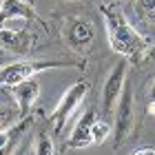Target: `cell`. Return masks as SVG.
Instances as JSON below:
<instances>
[{
  "label": "cell",
  "instance_id": "8fae6325",
  "mask_svg": "<svg viewBox=\"0 0 155 155\" xmlns=\"http://www.w3.org/2000/svg\"><path fill=\"white\" fill-rule=\"evenodd\" d=\"M95 120H97V111L95 109L84 111L82 117L78 120V124L73 126L71 135H69L67 149H87L89 144H93V140H91V129H93Z\"/></svg>",
  "mask_w": 155,
  "mask_h": 155
},
{
  "label": "cell",
  "instance_id": "4fadbf2b",
  "mask_svg": "<svg viewBox=\"0 0 155 155\" xmlns=\"http://www.w3.org/2000/svg\"><path fill=\"white\" fill-rule=\"evenodd\" d=\"M111 131H113V124H111L109 120H104V117H97L93 122V129H91V140H93V144H102L104 140L111 135Z\"/></svg>",
  "mask_w": 155,
  "mask_h": 155
},
{
  "label": "cell",
  "instance_id": "3957f363",
  "mask_svg": "<svg viewBox=\"0 0 155 155\" xmlns=\"http://www.w3.org/2000/svg\"><path fill=\"white\" fill-rule=\"evenodd\" d=\"M87 93H89V84L84 82V80L71 84V87L62 93V97L58 100V104L53 107V113L49 115V126H51V131H53L51 133L53 137H58L60 133L64 131L67 122L71 120V115L78 111V107L84 102Z\"/></svg>",
  "mask_w": 155,
  "mask_h": 155
},
{
  "label": "cell",
  "instance_id": "ac0fdd59",
  "mask_svg": "<svg viewBox=\"0 0 155 155\" xmlns=\"http://www.w3.org/2000/svg\"><path fill=\"white\" fill-rule=\"evenodd\" d=\"M144 60H155V47L146 49V55H144Z\"/></svg>",
  "mask_w": 155,
  "mask_h": 155
},
{
  "label": "cell",
  "instance_id": "5b68a950",
  "mask_svg": "<svg viewBox=\"0 0 155 155\" xmlns=\"http://www.w3.org/2000/svg\"><path fill=\"white\" fill-rule=\"evenodd\" d=\"M16 22L18 29L31 27V29H42L49 33L47 22L38 16L36 7L29 0H2L0 2V27H9Z\"/></svg>",
  "mask_w": 155,
  "mask_h": 155
},
{
  "label": "cell",
  "instance_id": "7a4b0ae2",
  "mask_svg": "<svg viewBox=\"0 0 155 155\" xmlns=\"http://www.w3.org/2000/svg\"><path fill=\"white\" fill-rule=\"evenodd\" d=\"M51 69H84V62L80 60H18L11 64H0V84L11 87L22 80L36 78L42 71H51Z\"/></svg>",
  "mask_w": 155,
  "mask_h": 155
},
{
  "label": "cell",
  "instance_id": "e0dca14e",
  "mask_svg": "<svg viewBox=\"0 0 155 155\" xmlns=\"http://www.w3.org/2000/svg\"><path fill=\"white\" fill-rule=\"evenodd\" d=\"M149 104H155V82L151 84V89H149Z\"/></svg>",
  "mask_w": 155,
  "mask_h": 155
},
{
  "label": "cell",
  "instance_id": "52a82bcc",
  "mask_svg": "<svg viewBox=\"0 0 155 155\" xmlns=\"http://www.w3.org/2000/svg\"><path fill=\"white\" fill-rule=\"evenodd\" d=\"M38 36H49L42 29H31V27H0V51L13 53V55H29L33 49L40 45Z\"/></svg>",
  "mask_w": 155,
  "mask_h": 155
},
{
  "label": "cell",
  "instance_id": "2e32d148",
  "mask_svg": "<svg viewBox=\"0 0 155 155\" xmlns=\"http://www.w3.org/2000/svg\"><path fill=\"white\" fill-rule=\"evenodd\" d=\"M131 155H155V146H142V149L133 151Z\"/></svg>",
  "mask_w": 155,
  "mask_h": 155
},
{
  "label": "cell",
  "instance_id": "ba28073f",
  "mask_svg": "<svg viewBox=\"0 0 155 155\" xmlns=\"http://www.w3.org/2000/svg\"><path fill=\"white\" fill-rule=\"evenodd\" d=\"M126 78H129V60L126 58H120L113 69H111V73L107 75V80H104V87H102V115L104 120H109L113 115V111L120 102V95H122V89H124V82Z\"/></svg>",
  "mask_w": 155,
  "mask_h": 155
},
{
  "label": "cell",
  "instance_id": "6da1fadb",
  "mask_svg": "<svg viewBox=\"0 0 155 155\" xmlns=\"http://www.w3.org/2000/svg\"><path fill=\"white\" fill-rule=\"evenodd\" d=\"M100 13L104 18V27H107L109 47L122 58L133 62V64L144 60V53L149 49V40L135 31V27L126 20L122 9L117 5H102Z\"/></svg>",
  "mask_w": 155,
  "mask_h": 155
},
{
  "label": "cell",
  "instance_id": "7c38bea8",
  "mask_svg": "<svg viewBox=\"0 0 155 155\" xmlns=\"http://www.w3.org/2000/svg\"><path fill=\"white\" fill-rule=\"evenodd\" d=\"M33 155H55V142L49 133V124H40L33 137Z\"/></svg>",
  "mask_w": 155,
  "mask_h": 155
},
{
  "label": "cell",
  "instance_id": "ffe728a7",
  "mask_svg": "<svg viewBox=\"0 0 155 155\" xmlns=\"http://www.w3.org/2000/svg\"><path fill=\"white\" fill-rule=\"evenodd\" d=\"M64 2H80V0H64Z\"/></svg>",
  "mask_w": 155,
  "mask_h": 155
},
{
  "label": "cell",
  "instance_id": "5bb4252c",
  "mask_svg": "<svg viewBox=\"0 0 155 155\" xmlns=\"http://www.w3.org/2000/svg\"><path fill=\"white\" fill-rule=\"evenodd\" d=\"M135 7V13L140 20H144V22H155V0H135L133 2Z\"/></svg>",
  "mask_w": 155,
  "mask_h": 155
},
{
  "label": "cell",
  "instance_id": "d6986e66",
  "mask_svg": "<svg viewBox=\"0 0 155 155\" xmlns=\"http://www.w3.org/2000/svg\"><path fill=\"white\" fill-rule=\"evenodd\" d=\"M149 113H151V115H155V104H151V107H149Z\"/></svg>",
  "mask_w": 155,
  "mask_h": 155
},
{
  "label": "cell",
  "instance_id": "277c9868",
  "mask_svg": "<svg viewBox=\"0 0 155 155\" xmlns=\"http://www.w3.org/2000/svg\"><path fill=\"white\" fill-rule=\"evenodd\" d=\"M62 40L78 55H87L95 45V27L82 16H67L62 22Z\"/></svg>",
  "mask_w": 155,
  "mask_h": 155
},
{
  "label": "cell",
  "instance_id": "30bf717a",
  "mask_svg": "<svg viewBox=\"0 0 155 155\" xmlns=\"http://www.w3.org/2000/svg\"><path fill=\"white\" fill-rule=\"evenodd\" d=\"M36 124V117L33 115H27L22 120H18L16 124L7 126V129L0 131V155H13L16 149L20 146L22 137L27 135V131Z\"/></svg>",
  "mask_w": 155,
  "mask_h": 155
},
{
  "label": "cell",
  "instance_id": "9a60e30c",
  "mask_svg": "<svg viewBox=\"0 0 155 155\" xmlns=\"http://www.w3.org/2000/svg\"><path fill=\"white\" fill-rule=\"evenodd\" d=\"M18 120H20L18 107H0V131L11 126V124H16Z\"/></svg>",
  "mask_w": 155,
  "mask_h": 155
},
{
  "label": "cell",
  "instance_id": "9c48e42d",
  "mask_svg": "<svg viewBox=\"0 0 155 155\" xmlns=\"http://www.w3.org/2000/svg\"><path fill=\"white\" fill-rule=\"evenodd\" d=\"M7 89H9L11 97L18 104L20 120L27 117V115H31V109H33V104H36L38 95H40V82L36 80V78H29V80H22V82H18V84H11V87H7Z\"/></svg>",
  "mask_w": 155,
  "mask_h": 155
},
{
  "label": "cell",
  "instance_id": "8992f818",
  "mask_svg": "<svg viewBox=\"0 0 155 155\" xmlns=\"http://www.w3.org/2000/svg\"><path fill=\"white\" fill-rule=\"evenodd\" d=\"M113 146L120 149L126 140H129L133 124H135V102H133V89H131V80L126 78L122 95H120V102L113 111Z\"/></svg>",
  "mask_w": 155,
  "mask_h": 155
}]
</instances>
